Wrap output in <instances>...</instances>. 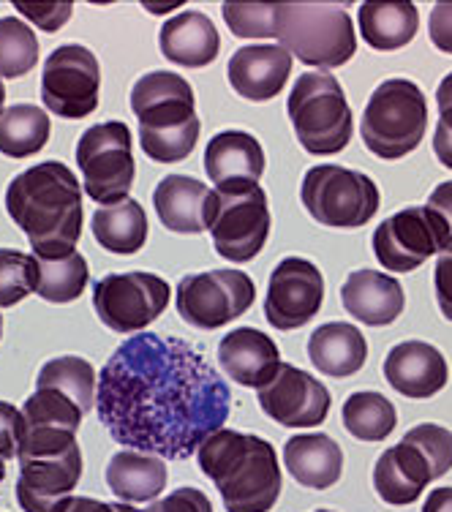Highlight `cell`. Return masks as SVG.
<instances>
[{
  "mask_svg": "<svg viewBox=\"0 0 452 512\" xmlns=\"http://www.w3.org/2000/svg\"><path fill=\"white\" fill-rule=\"evenodd\" d=\"M229 387L183 338L137 333L96 382V412L120 447L186 461L229 417Z\"/></svg>",
  "mask_w": 452,
  "mask_h": 512,
  "instance_id": "1",
  "label": "cell"
},
{
  "mask_svg": "<svg viewBox=\"0 0 452 512\" xmlns=\"http://www.w3.org/2000/svg\"><path fill=\"white\" fill-rule=\"evenodd\" d=\"M6 210L25 232L36 259H63L82 235V188L60 161L33 164L6 188Z\"/></svg>",
  "mask_w": 452,
  "mask_h": 512,
  "instance_id": "2",
  "label": "cell"
},
{
  "mask_svg": "<svg viewBox=\"0 0 452 512\" xmlns=\"http://www.w3.org/2000/svg\"><path fill=\"white\" fill-rule=\"evenodd\" d=\"M199 469L224 499L226 512H270L281 496L276 450L262 436L221 428L197 450Z\"/></svg>",
  "mask_w": 452,
  "mask_h": 512,
  "instance_id": "3",
  "label": "cell"
},
{
  "mask_svg": "<svg viewBox=\"0 0 452 512\" xmlns=\"http://www.w3.org/2000/svg\"><path fill=\"white\" fill-rule=\"evenodd\" d=\"M273 39L300 63L319 69H338L357 52L352 17L335 3H276Z\"/></svg>",
  "mask_w": 452,
  "mask_h": 512,
  "instance_id": "4",
  "label": "cell"
},
{
  "mask_svg": "<svg viewBox=\"0 0 452 512\" xmlns=\"http://www.w3.org/2000/svg\"><path fill=\"white\" fill-rule=\"evenodd\" d=\"M286 112L297 142L311 156H333L352 142L354 118L341 82L327 71H308L295 79Z\"/></svg>",
  "mask_w": 452,
  "mask_h": 512,
  "instance_id": "5",
  "label": "cell"
},
{
  "mask_svg": "<svg viewBox=\"0 0 452 512\" xmlns=\"http://www.w3.org/2000/svg\"><path fill=\"white\" fill-rule=\"evenodd\" d=\"M428 128V104L423 90L409 79H384L368 99L360 120L365 148L384 161L409 156L420 148Z\"/></svg>",
  "mask_w": 452,
  "mask_h": 512,
  "instance_id": "6",
  "label": "cell"
},
{
  "mask_svg": "<svg viewBox=\"0 0 452 512\" xmlns=\"http://www.w3.org/2000/svg\"><path fill=\"white\" fill-rule=\"evenodd\" d=\"M270 205L256 183H226L207 194L205 229L229 262H251L270 237Z\"/></svg>",
  "mask_w": 452,
  "mask_h": 512,
  "instance_id": "7",
  "label": "cell"
},
{
  "mask_svg": "<svg viewBox=\"0 0 452 512\" xmlns=\"http://www.w3.org/2000/svg\"><path fill=\"white\" fill-rule=\"evenodd\" d=\"M308 216L330 229L365 227L379 210V186L357 169L319 164L305 172L300 186Z\"/></svg>",
  "mask_w": 452,
  "mask_h": 512,
  "instance_id": "8",
  "label": "cell"
},
{
  "mask_svg": "<svg viewBox=\"0 0 452 512\" xmlns=\"http://www.w3.org/2000/svg\"><path fill=\"white\" fill-rule=\"evenodd\" d=\"M77 167L82 186L93 202L115 205L128 199L134 186L137 164L131 150V131L120 120L90 126L77 142Z\"/></svg>",
  "mask_w": 452,
  "mask_h": 512,
  "instance_id": "9",
  "label": "cell"
},
{
  "mask_svg": "<svg viewBox=\"0 0 452 512\" xmlns=\"http://www.w3.org/2000/svg\"><path fill=\"white\" fill-rule=\"evenodd\" d=\"M172 289L153 273H112L93 286V308L101 322L115 333H142L169 306Z\"/></svg>",
  "mask_w": 452,
  "mask_h": 512,
  "instance_id": "10",
  "label": "cell"
},
{
  "mask_svg": "<svg viewBox=\"0 0 452 512\" xmlns=\"http://www.w3.org/2000/svg\"><path fill=\"white\" fill-rule=\"evenodd\" d=\"M256 284L243 270L194 273L177 284V314L197 330H218L254 306Z\"/></svg>",
  "mask_w": 452,
  "mask_h": 512,
  "instance_id": "11",
  "label": "cell"
},
{
  "mask_svg": "<svg viewBox=\"0 0 452 512\" xmlns=\"http://www.w3.org/2000/svg\"><path fill=\"white\" fill-rule=\"evenodd\" d=\"M101 69L96 55L82 44H63L44 63L41 101L52 115L66 120L88 118L99 107Z\"/></svg>",
  "mask_w": 452,
  "mask_h": 512,
  "instance_id": "12",
  "label": "cell"
},
{
  "mask_svg": "<svg viewBox=\"0 0 452 512\" xmlns=\"http://www.w3.org/2000/svg\"><path fill=\"white\" fill-rule=\"evenodd\" d=\"M325 300V278L314 262L286 256L270 273L265 297V319L276 330H297L308 325Z\"/></svg>",
  "mask_w": 452,
  "mask_h": 512,
  "instance_id": "13",
  "label": "cell"
},
{
  "mask_svg": "<svg viewBox=\"0 0 452 512\" xmlns=\"http://www.w3.org/2000/svg\"><path fill=\"white\" fill-rule=\"evenodd\" d=\"M256 398L262 412L284 428H314L330 414V390L308 371L289 363L278 365L270 382L256 390Z\"/></svg>",
  "mask_w": 452,
  "mask_h": 512,
  "instance_id": "14",
  "label": "cell"
},
{
  "mask_svg": "<svg viewBox=\"0 0 452 512\" xmlns=\"http://www.w3.org/2000/svg\"><path fill=\"white\" fill-rule=\"evenodd\" d=\"M82 409L69 395L52 387H36L22 406L25 436L17 458H47L77 447V431L82 425Z\"/></svg>",
  "mask_w": 452,
  "mask_h": 512,
  "instance_id": "15",
  "label": "cell"
},
{
  "mask_svg": "<svg viewBox=\"0 0 452 512\" xmlns=\"http://www.w3.org/2000/svg\"><path fill=\"white\" fill-rule=\"evenodd\" d=\"M374 254L390 273H412L433 254H442V240L433 229L425 207H406L384 218L374 229Z\"/></svg>",
  "mask_w": 452,
  "mask_h": 512,
  "instance_id": "16",
  "label": "cell"
},
{
  "mask_svg": "<svg viewBox=\"0 0 452 512\" xmlns=\"http://www.w3.org/2000/svg\"><path fill=\"white\" fill-rule=\"evenodd\" d=\"M131 112L137 115L142 131L186 126L197 120L194 88L175 71H150L131 88Z\"/></svg>",
  "mask_w": 452,
  "mask_h": 512,
  "instance_id": "17",
  "label": "cell"
},
{
  "mask_svg": "<svg viewBox=\"0 0 452 512\" xmlns=\"http://www.w3.org/2000/svg\"><path fill=\"white\" fill-rule=\"evenodd\" d=\"M82 480V453L71 447L47 458H22L17 502L25 512H55Z\"/></svg>",
  "mask_w": 452,
  "mask_h": 512,
  "instance_id": "18",
  "label": "cell"
},
{
  "mask_svg": "<svg viewBox=\"0 0 452 512\" xmlns=\"http://www.w3.org/2000/svg\"><path fill=\"white\" fill-rule=\"evenodd\" d=\"M295 58L281 44H248L229 58L226 77L237 96L248 101H270L292 77Z\"/></svg>",
  "mask_w": 452,
  "mask_h": 512,
  "instance_id": "19",
  "label": "cell"
},
{
  "mask_svg": "<svg viewBox=\"0 0 452 512\" xmlns=\"http://www.w3.org/2000/svg\"><path fill=\"white\" fill-rule=\"evenodd\" d=\"M450 368L436 346L425 341H403L384 357V379L406 398H431L442 393Z\"/></svg>",
  "mask_w": 452,
  "mask_h": 512,
  "instance_id": "20",
  "label": "cell"
},
{
  "mask_svg": "<svg viewBox=\"0 0 452 512\" xmlns=\"http://www.w3.org/2000/svg\"><path fill=\"white\" fill-rule=\"evenodd\" d=\"M218 363L224 365L226 376L243 387L259 390L270 382L281 365V352L276 341L256 327H237L226 333L218 344Z\"/></svg>",
  "mask_w": 452,
  "mask_h": 512,
  "instance_id": "21",
  "label": "cell"
},
{
  "mask_svg": "<svg viewBox=\"0 0 452 512\" xmlns=\"http://www.w3.org/2000/svg\"><path fill=\"white\" fill-rule=\"evenodd\" d=\"M341 303L346 314H352L357 322L368 327L393 325L406 306L401 284L379 270H357L341 286Z\"/></svg>",
  "mask_w": 452,
  "mask_h": 512,
  "instance_id": "22",
  "label": "cell"
},
{
  "mask_svg": "<svg viewBox=\"0 0 452 512\" xmlns=\"http://www.w3.org/2000/svg\"><path fill=\"white\" fill-rule=\"evenodd\" d=\"M158 47L169 63L183 66V69H202L218 58L221 36L207 14L180 11L161 25Z\"/></svg>",
  "mask_w": 452,
  "mask_h": 512,
  "instance_id": "23",
  "label": "cell"
},
{
  "mask_svg": "<svg viewBox=\"0 0 452 512\" xmlns=\"http://www.w3.org/2000/svg\"><path fill=\"white\" fill-rule=\"evenodd\" d=\"M433 480V469L412 442L401 439L398 447H390L379 455L374 466V488L382 502L393 507H406L423 496L425 485Z\"/></svg>",
  "mask_w": 452,
  "mask_h": 512,
  "instance_id": "24",
  "label": "cell"
},
{
  "mask_svg": "<svg viewBox=\"0 0 452 512\" xmlns=\"http://www.w3.org/2000/svg\"><path fill=\"white\" fill-rule=\"evenodd\" d=\"M205 172L210 183H259L265 175V150L248 131H221L207 142Z\"/></svg>",
  "mask_w": 452,
  "mask_h": 512,
  "instance_id": "25",
  "label": "cell"
},
{
  "mask_svg": "<svg viewBox=\"0 0 452 512\" xmlns=\"http://www.w3.org/2000/svg\"><path fill=\"white\" fill-rule=\"evenodd\" d=\"M286 472L311 491H327L341 480L344 450L327 434H300L284 444Z\"/></svg>",
  "mask_w": 452,
  "mask_h": 512,
  "instance_id": "26",
  "label": "cell"
},
{
  "mask_svg": "<svg viewBox=\"0 0 452 512\" xmlns=\"http://www.w3.org/2000/svg\"><path fill=\"white\" fill-rule=\"evenodd\" d=\"M210 188L188 175H167L153 191L158 221L177 235L205 232V202Z\"/></svg>",
  "mask_w": 452,
  "mask_h": 512,
  "instance_id": "27",
  "label": "cell"
},
{
  "mask_svg": "<svg viewBox=\"0 0 452 512\" xmlns=\"http://www.w3.org/2000/svg\"><path fill=\"white\" fill-rule=\"evenodd\" d=\"M308 357L325 376L346 379L365 365L368 344L349 322H327L308 335Z\"/></svg>",
  "mask_w": 452,
  "mask_h": 512,
  "instance_id": "28",
  "label": "cell"
},
{
  "mask_svg": "<svg viewBox=\"0 0 452 512\" xmlns=\"http://www.w3.org/2000/svg\"><path fill=\"white\" fill-rule=\"evenodd\" d=\"M169 472L158 455L120 450L107 463V485L123 502H153L167 488Z\"/></svg>",
  "mask_w": 452,
  "mask_h": 512,
  "instance_id": "29",
  "label": "cell"
},
{
  "mask_svg": "<svg viewBox=\"0 0 452 512\" xmlns=\"http://www.w3.org/2000/svg\"><path fill=\"white\" fill-rule=\"evenodd\" d=\"M357 25L368 47L393 52L417 36L420 14L414 3H363L357 11Z\"/></svg>",
  "mask_w": 452,
  "mask_h": 512,
  "instance_id": "30",
  "label": "cell"
},
{
  "mask_svg": "<svg viewBox=\"0 0 452 512\" xmlns=\"http://www.w3.org/2000/svg\"><path fill=\"white\" fill-rule=\"evenodd\" d=\"M93 235L112 254H137L148 243V216L131 197L104 205L93 213Z\"/></svg>",
  "mask_w": 452,
  "mask_h": 512,
  "instance_id": "31",
  "label": "cell"
},
{
  "mask_svg": "<svg viewBox=\"0 0 452 512\" xmlns=\"http://www.w3.org/2000/svg\"><path fill=\"white\" fill-rule=\"evenodd\" d=\"M50 115L36 104H14L0 115V153L9 158L36 156L50 142Z\"/></svg>",
  "mask_w": 452,
  "mask_h": 512,
  "instance_id": "32",
  "label": "cell"
},
{
  "mask_svg": "<svg viewBox=\"0 0 452 512\" xmlns=\"http://www.w3.org/2000/svg\"><path fill=\"white\" fill-rule=\"evenodd\" d=\"M96 382V371L85 357H55L41 365L36 387L60 390L82 409V414H90L96 409Z\"/></svg>",
  "mask_w": 452,
  "mask_h": 512,
  "instance_id": "33",
  "label": "cell"
},
{
  "mask_svg": "<svg viewBox=\"0 0 452 512\" xmlns=\"http://www.w3.org/2000/svg\"><path fill=\"white\" fill-rule=\"evenodd\" d=\"M344 425L346 431L360 439V442H382L395 431L398 414L395 406L382 393H352L344 404Z\"/></svg>",
  "mask_w": 452,
  "mask_h": 512,
  "instance_id": "34",
  "label": "cell"
},
{
  "mask_svg": "<svg viewBox=\"0 0 452 512\" xmlns=\"http://www.w3.org/2000/svg\"><path fill=\"white\" fill-rule=\"evenodd\" d=\"M88 286V262L85 256L74 254L63 259H39V286L36 295L47 303H71Z\"/></svg>",
  "mask_w": 452,
  "mask_h": 512,
  "instance_id": "35",
  "label": "cell"
},
{
  "mask_svg": "<svg viewBox=\"0 0 452 512\" xmlns=\"http://www.w3.org/2000/svg\"><path fill=\"white\" fill-rule=\"evenodd\" d=\"M39 63V39L20 17L0 20V77H25Z\"/></svg>",
  "mask_w": 452,
  "mask_h": 512,
  "instance_id": "36",
  "label": "cell"
},
{
  "mask_svg": "<svg viewBox=\"0 0 452 512\" xmlns=\"http://www.w3.org/2000/svg\"><path fill=\"white\" fill-rule=\"evenodd\" d=\"M39 286V259L25 251L0 248V308L22 303Z\"/></svg>",
  "mask_w": 452,
  "mask_h": 512,
  "instance_id": "37",
  "label": "cell"
},
{
  "mask_svg": "<svg viewBox=\"0 0 452 512\" xmlns=\"http://www.w3.org/2000/svg\"><path fill=\"white\" fill-rule=\"evenodd\" d=\"M199 128L202 123L191 120L186 126L164 128V131H142L139 128V145L145 150V156H150L158 164H175L191 156V150L197 148Z\"/></svg>",
  "mask_w": 452,
  "mask_h": 512,
  "instance_id": "38",
  "label": "cell"
},
{
  "mask_svg": "<svg viewBox=\"0 0 452 512\" xmlns=\"http://www.w3.org/2000/svg\"><path fill=\"white\" fill-rule=\"evenodd\" d=\"M226 25L237 39H273V17L276 3H235L229 0L221 6Z\"/></svg>",
  "mask_w": 452,
  "mask_h": 512,
  "instance_id": "39",
  "label": "cell"
},
{
  "mask_svg": "<svg viewBox=\"0 0 452 512\" xmlns=\"http://www.w3.org/2000/svg\"><path fill=\"white\" fill-rule=\"evenodd\" d=\"M403 439L412 442L428 458L433 469V480H439L452 469V431H447L442 425L423 423L412 428V431H406Z\"/></svg>",
  "mask_w": 452,
  "mask_h": 512,
  "instance_id": "40",
  "label": "cell"
},
{
  "mask_svg": "<svg viewBox=\"0 0 452 512\" xmlns=\"http://www.w3.org/2000/svg\"><path fill=\"white\" fill-rule=\"evenodd\" d=\"M425 213L431 218L436 235L442 240V251L452 246V180L436 186L428 197V205H425Z\"/></svg>",
  "mask_w": 452,
  "mask_h": 512,
  "instance_id": "41",
  "label": "cell"
},
{
  "mask_svg": "<svg viewBox=\"0 0 452 512\" xmlns=\"http://www.w3.org/2000/svg\"><path fill=\"white\" fill-rule=\"evenodd\" d=\"M25 436V420L17 406L0 401V461L6 463L17 458Z\"/></svg>",
  "mask_w": 452,
  "mask_h": 512,
  "instance_id": "42",
  "label": "cell"
},
{
  "mask_svg": "<svg viewBox=\"0 0 452 512\" xmlns=\"http://www.w3.org/2000/svg\"><path fill=\"white\" fill-rule=\"evenodd\" d=\"M14 6L33 25H39L44 33H55V30L63 28L69 22L71 9H74V3H69V0H63V3H14Z\"/></svg>",
  "mask_w": 452,
  "mask_h": 512,
  "instance_id": "43",
  "label": "cell"
},
{
  "mask_svg": "<svg viewBox=\"0 0 452 512\" xmlns=\"http://www.w3.org/2000/svg\"><path fill=\"white\" fill-rule=\"evenodd\" d=\"M142 512H213V504L199 488H177Z\"/></svg>",
  "mask_w": 452,
  "mask_h": 512,
  "instance_id": "44",
  "label": "cell"
},
{
  "mask_svg": "<svg viewBox=\"0 0 452 512\" xmlns=\"http://www.w3.org/2000/svg\"><path fill=\"white\" fill-rule=\"evenodd\" d=\"M433 286H436V300L442 308L444 319L452 322V246L444 248L439 259H436V270H433Z\"/></svg>",
  "mask_w": 452,
  "mask_h": 512,
  "instance_id": "45",
  "label": "cell"
},
{
  "mask_svg": "<svg viewBox=\"0 0 452 512\" xmlns=\"http://www.w3.org/2000/svg\"><path fill=\"white\" fill-rule=\"evenodd\" d=\"M428 36L433 47L452 55V3H436L428 17Z\"/></svg>",
  "mask_w": 452,
  "mask_h": 512,
  "instance_id": "46",
  "label": "cell"
},
{
  "mask_svg": "<svg viewBox=\"0 0 452 512\" xmlns=\"http://www.w3.org/2000/svg\"><path fill=\"white\" fill-rule=\"evenodd\" d=\"M55 512H142L134 510L131 504H109L90 499V496H69Z\"/></svg>",
  "mask_w": 452,
  "mask_h": 512,
  "instance_id": "47",
  "label": "cell"
},
{
  "mask_svg": "<svg viewBox=\"0 0 452 512\" xmlns=\"http://www.w3.org/2000/svg\"><path fill=\"white\" fill-rule=\"evenodd\" d=\"M433 153L444 167L452 169V109L439 112V126H436V134H433Z\"/></svg>",
  "mask_w": 452,
  "mask_h": 512,
  "instance_id": "48",
  "label": "cell"
},
{
  "mask_svg": "<svg viewBox=\"0 0 452 512\" xmlns=\"http://www.w3.org/2000/svg\"><path fill=\"white\" fill-rule=\"evenodd\" d=\"M423 512H452V488H436L428 493Z\"/></svg>",
  "mask_w": 452,
  "mask_h": 512,
  "instance_id": "49",
  "label": "cell"
},
{
  "mask_svg": "<svg viewBox=\"0 0 452 512\" xmlns=\"http://www.w3.org/2000/svg\"><path fill=\"white\" fill-rule=\"evenodd\" d=\"M436 104H439V112L452 109V71L442 79V85L436 88Z\"/></svg>",
  "mask_w": 452,
  "mask_h": 512,
  "instance_id": "50",
  "label": "cell"
},
{
  "mask_svg": "<svg viewBox=\"0 0 452 512\" xmlns=\"http://www.w3.org/2000/svg\"><path fill=\"white\" fill-rule=\"evenodd\" d=\"M3 104H6V88H3V79H0V115H3Z\"/></svg>",
  "mask_w": 452,
  "mask_h": 512,
  "instance_id": "51",
  "label": "cell"
},
{
  "mask_svg": "<svg viewBox=\"0 0 452 512\" xmlns=\"http://www.w3.org/2000/svg\"><path fill=\"white\" fill-rule=\"evenodd\" d=\"M3 477H6V469H3V461H0V483H3Z\"/></svg>",
  "mask_w": 452,
  "mask_h": 512,
  "instance_id": "52",
  "label": "cell"
},
{
  "mask_svg": "<svg viewBox=\"0 0 452 512\" xmlns=\"http://www.w3.org/2000/svg\"><path fill=\"white\" fill-rule=\"evenodd\" d=\"M0 335H3V316H0Z\"/></svg>",
  "mask_w": 452,
  "mask_h": 512,
  "instance_id": "53",
  "label": "cell"
},
{
  "mask_svg": "<svg viewBox=\"0 0 452 512\" xmlns=\"http://www.w3.org/2000/svg\"><path fill=\"white\" fill-rule=\"evenodd\" d=\"M316 512H333V510H316Z\"/></svg>",
  "mask_w": 452,
  "mask_h": 512,
  "instance_id": "54",
  "label": "cell"
}]
</instances>
